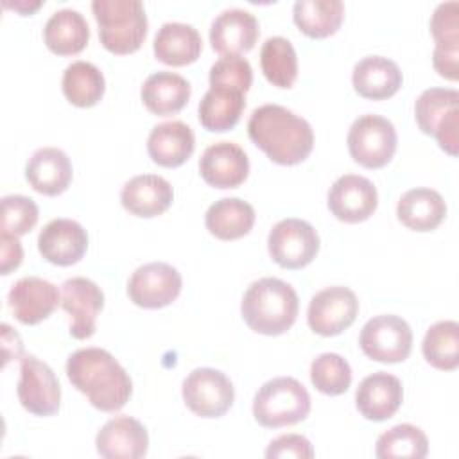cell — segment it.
Wrapping results in <instances>:
<instances>
[{
  "instance_id": "obj_1",
  "label": "cell",
  "mask_w": 459,
  "mask_h": 459,
  "mask_svg": "<svg viewBox=\"0 0 459 459\" xmlns=\"http://www.w3.org/2000/svg\"><path fill=\"white\" fill-rule=\"evenodd\" d=\"M72 385L86 394L90 403L102 412L122 409L133 393V382L122 364L102 348H81L66 360Z\"/></svg>"
},
{
  "instance_id": "obj_2",
  "label": "cell",
  "mask_w": 459,
  "mask_h": 459,
  "mask_svg": "<svg viewBox=\"0 0 459 459\" xmlns=\"http://www.w3.org/2000/svg\"><path fill=\"white\" fill-rule=\"evenodd\" d=\"M247 134L271 161L280 165L301 163L314 147L310 124L280 104H264L253 109Z\"/></svg>"
},
{
  "instance_id": "obj_3",
  "label": "cell",
  "mask_w": 459,
  "mask_h": 459,
  "mask_svg": "<svg viewBox=\"0 0 459 459\" xmlns=\"http://www.w3.org/2000/svg\"><path fill=\"white\" fill-rule=\"evenodd\" d=\"M299 299L292 285L280 278H260L242 296L240 312L246 325L262 335H281L296 321Z\"/></svg>"
},
{
  "instance_id": "obj_4",
  "label": "cell",
  "mask_w": 459,
  "mask_h": 459,
  "mask_svg": "<svg viewBox=\"0 0 459 459\" xmlns=\"http://www.w3.org/2000/svg\"><path fill=\"white\" fill-rule=\"evenodd\" d=\"M99 39L113 54H131L147 36V14L140 0H93Z\"/></svg>"
},
{
  "instance_id": "obj_5",
  "label": "cell",
  "mask_w": 459,
  "mask_h": 459,
  "mask_svg": "<svg viewBox=\"0 0 459 459\" xmlns=\"http://www.w3.org/2000/svg\"><path fill=\"white\" fill-rule=\"evenodd\" d=\"M310 412V394L292 377L267 380L255 394L253 416L265 429H280L303 421Z\"/></svg>"
},
{
  "instance_id": "obj_6",
  "label": "cell",
  "mask_w": 459,
  "mask_h": 459,
  "mask_svg": "<svg viewBox=\"0 0 459 459\" xmlns=\"http://www.w3.org/2000/svg\"><path fill=\"white\" fill-rule=\"evenodd\" d=\"M414 117L425 134H432L439 147L457 156L459 147V91L454 88H429L414 104Z\"/></svg>"
},
{
  "instance_id": "obj_7",
  "label": "cell",
  "mask_w": 459,
  "mask_h": 459,
  "mask_svg": "<svg viewBox=\"0 0 459 459\" xmlns=\"http://www.w3.org/2000/svg\"><path fill=\"white\" fill-rule=\"evenodd\" d=\"M346 142L353 161L366 169H382L394 156L398 136L391 120L368 113L353 120Z\"/></svg>"
},
{
  "instance_id": "obj_8",
  "label": "cell",
  "mask_w": 459,
  "mask_h": 459,
  "mask_svg": "<svg viewBox=\"0 0 459 459\" xmlns=\"http://www.w3.org/2000/svg\"><path fill=\"white\" fill-rule=\"evenodd\" d=\"M359 344L364 355L377 362H403L412 348V330L400 316H375L362 326Z\"/></svg>"
},
{
  "instance_id": "obj_9",
  "label": "cell",
  "mask_w": 459,
  "mask_h": 459,
  "mask_svg": "<svg viewBox=\"0 0 459 459\" xmlns=\"http://www.w3.org/2000/svg\"><path fill=\"white\" fill-rule=\"evenodd\" d=\"M181 394L194 414L201 418H221L233 405L235 387L222 371L195 368L183 380Z\"/></svg>"
},
{
  "instance_id": "obj_10",
  "label": "cell",
  "mask_w": 459,
  "mask_h": 459,
  "mask_svg": "<svg viewBox=\"0 0 459 459\" xmlns=\"http://www.w3.org/2000/svg\"><path fill=\"white\" fill-rule=\"evenodd\" d=\"M271 258L283 269L308 265L319 251V235L312 224L301 219H283L273 226L267 238Z\"/></svg>"
},
{
  "instance_id": "obj_11",
  "label": "cell",
  "mask_w": 459,
  "mask_h": 459,
  "mask_svg": "<svg viewBox=\"0 0 459 459\" xmlns=\"http://www.w3.org/2000/svg\"><path fill=\"white\" fill-rule=\"evenodd\" d=\"M18 400L34 416H52L61 405V385L52 368L34 355H23L20 362Z\"/></svg>"
},
{
  "instance_id": "obj_12",
  "label": "cell",
  "mask_w": 459,
  "mask_h": 459,
  "mask_svg": "<svg viewBox=\"0 0 459 459\" xmlns=\"http://www.w3.org/2000/svg\"><path fill=\"white\" fill-rule=\"evenodd\" d=\"M357 312L359 299L355 292L342 285H332L312 296L307 321L312 332L323 337H332L351 326Z\"/></svg>"
},
{
  "instance_id": "obj_13",
  "label": "cell",
  "mask_w": 459,
  "mask_h": 459,
  "mask_svg": "<svg viewBox=\"0 0 459 459\" xmlns=\"http://www.w3.org/2000/svg\"><path fill=\"white\" fill-rule=\"evenodd\" d=\"M181 274L165 262H149L140 265L129 278L127 294L142 308H163L181 292Z\"/></svg>"
},
{
  "instance_id": "obj_14",
  "label": "cell",
  "mask_w": 459,
  "mask_h": 459,
  "mask_svg": "<svg viewBox=\"0 0 459 459\" xmlns=\"http://www.w3.org/2000/svg\"><path fill=\"white\" fill-rule=\"evenodd\" d=\"M61 307L70 316V335L74 339H88L95 333V321L104 307V294L88 278H68L61 285Z\"/></svg>"
},
{
  "instance_id": "obj_15",
  "label": "cell",
  "mask_w": 459,
  "mask_h": 459,
  "mask_svg": "<svg viewBox=\"0 0 459 459\" xmlns=\"http://www.w3.org/2000/svg\"><path fill=\"white\" fill-rule=\"evenodd\" d=\"M378 204L375 185L357 174H344L328 190V208L342 222H362L373 215Z\"/></svg>"
},
{
  "instance_id": "obj_16",
  "label": "cell",
  "mask_w": 459,
  "mask_h": 459,
  "mask_svg": "<svg viewBox=\"0 0 459 459\" xmlns=\"http://www.w3.org/2000/svg\"><path fill=\"white\" fill-rule=\"evenodd\" d=\"M430 32L436 41L432 65L436 72L450 81H457L459 72V4L441 2L430 18Z\"/></svg>"
},
{
  "instance_id": "obj_17",
  "label": "cell",
  "mask_w": 459,
  "mask_h": 459,
  "mask_svg": "<svg viewBox=\"0 0 459 459\" xmlns=\"http://www.w3.org/2000/svg\"><path fill=\"white\" fill-rule=\"evenodd\" d=\"M199 172L210 186L237 188L249 174V158L244 149L233 142H215L201 154Z\"/></svg>"
},
{
  "instance_id": "obj_18",
  "label": "cell",
  "mask_w": 459,
  "mask_h": 459,
  "mask_svg": "<svg viewBox=\"0 0 459 459\" xmlns=\"http://www.w3.org/2000/svg\"><path fill=\"white\" fill-rule=\"evenodd\" d=\"M7 301L20 323L38 325L57 308L61 294L54 283L38 276H25L11 287Z\"/></svg>"
},
{
  "instance_id": "obj_19",
  "label": "cell",
  "mask_w": 459,
  "mask_h": 459,
  "mask_svg": "<svg viewBox=\"0 0 459 459\" xmlns=\"http://www.w3.org/2000/svg\"><path fill=\"white\" fill-rule=\"evenodd\" d=\"M258 20L246 9L231 7L219 13L210 25L212 48L222 56H240L255 47Z\"/></svg>"
},
{
  "instance_id": "obj_20",
  "label": "cell",
  "mask_w": 459,
  "mask_h": 459,
  "mask_svg": "<svg viewBox=\"0 0 459 459\" xmlns=\"http://www.w3.org/2000/svg\"><path fill=\"white\" fill-rule=\"evenodd\" d=\"M38 249L54 265H72L84 256L88 233L77 221L54 219L39 231Z\"/></svg>"
},
{
  "instance_id": "obj_21",
  "label": "cell",
  "mask_w": 459,
  "mask_h": 459,
  "mask_svg": "<svg viewBox=\"0 0 459 459\" xmlns=\"http://www.w3.org/2000/svg\"><path fill=\"white\" fill-rule=\"evenodd\" d=\"M95 446L106 459H140L147 454L149 436L136 418L115 416L97 432Z\"/></svg>"
},
{
  "instance_id": "obj_22",
  "label": "cell",
  "mask_w": 459,
  "mask_h": 459,
  "mask_svg": "<svg viewBox=\"0 0 459 459\" xmlns=\"http://www.w3.org/2000/svg\"><path fill=\"white\" fill-rule=\"evenodd\" d=\"M403 400L402 382L385 371L362 378L355 393L357 411L371 421H384L394 416Z\"/></svg>"
},
{
  "instance_id": "obj_23",
  "label": "cell",
  "mask_w": 459,
  "mask_h": 459,
  "mask_svg": "<svg viewBox=\"0 0 459 459\" xmlns=\"http://www.w3.org/2000/svg\"><path fill=\"white\" fill-rule=\"evenodd\" d=\"M174 201L172 185L158 174H140L126 181L120 190L122 206L136 217L161 215Z\"/></svg>"
},
{
  "instance_id": "obj_24",
  "label": "cell",
  "mask_w": 459,
  "mask_h": 459,
  "mask_svg": "<svg viewBox=\"0 0 459 459\" xmlns=\"http://www.w3.org/2000/svg\"><path fill=\"white\" fill-rule=\"evenodd\" d=\"M351 82L360 97L382 100L393 97L400 90L403 75L393 59L384 56H368L353 66Z\"/></svg>"
},
{
  "instance_id": "obj_25",
  "label": "cell",
  "mask_w": 459,
  "mask_h": 459,
  "mask_svg": "<svg viewBox=\"0 0 459 459\" xmlns=\"http://www.w3.org/2000/svg\"><path fill=\"white\" fill-rule=\"evenodd\" d=\"M194 147V131L181 120H170L154 126L147 138V152L151 160L167 169L183 165L192 156Z\"/></svg>"
},
{
  "instance_id": "obj_26",
  "label": "cell",
  "mask_w": 459,
  "mask_h": 459,
  "mask_svg": "<svg viewBox=\"0 0 459 459\" xmlns=\"http://www.w3.org/2000/svg\"><path fill=\"white\" fill-rule=\"evenodd\" d=\"M72 161L57 147H41L27 161L25 178L43 195L65 192L72 181Z\"/></svg>"
},
{
  "instance_id": "obj_27",
  "label": "cell",
  "mask_w": 459,
  "mask_h": 459,
  "mask_svg": "<svg viewBox=\"0 0 459 459\" xmlns=\"http://www.w3.org/2000/svg\"><path fill=\"white\" fill-rule=\"evenodd\" d=\"M152 50L158 61L170 66H185L199 57L203 39L194 25L167 22L158 29Z\"/></svg>"
},
{
  "instance_id": "obj_28",
  "label": "cell",
  "mask_w": 459,
  "mask_h": 459,
  "mask_svg": "<svg viewBox=\"0 0 459 459\" xmlns=\"http://www.w3.org/2000/svg\"><path fill=\"white\" fill-rule=\"evenodd\" d=\"M445 215L446 203L443 195L425 186L407 190L396 204L398 221L412 231H432L443 222Z\"/></svg>"
},
{
  "instance_id": "obj_29",
  "label": "cell",
  "mask_w": 459,
  "mask_h": 459,
  "mask_svg": "<svg viewBox=\"0 0 459 459\" xmlns=\"http://www.w3.org/2000/svg\"><path fill=\"white\" fill-rule=\"evenodd\" d=\"M190 82L174 72H154L142 84V102L154 115H172L181 111L190 99Z\"/></svg>"
},
{
  "instance_id": "obj_30",
  "label": "cell",
  "mask_w": 459,
  "mask_h": 459,
  "mask_svg": "<svg viewBox=\"0 0 459 459\" xmlns=\"http://www.w3.org/2000/svg\"><path fill=\"white\" fill-rule=\"evenodd\" d=\"M244 95L230 86H210L197 106L201 126L212 133L233 129L246 108Z\"/></svg>"
},
{
  "instance_id": "obj_31",
  "label": "cell",
  "mask_w": 459,
  "mask_h": 459,
  "mask_svg": "<svg viewBox=\"0 0 459 459\" xmlns=\"http://www.w3.org/2000/svg\"><path fill=\"white\" fill-rule=\"evenodd\" d=\"M45 45L59 56L79 54L90 39V27L86 18L75 9H59L45 23Z\"/></svg>"
},
{
  "instance_id": "obj_32",
  "label": "cell",
  "mask_w": 459,
  "mask_h": 459,
  "mask_svg": "<svg viewBox=\"0 0 459 459\" xmlns=\"http://www.w3.org/2000/svg\"><path fill=\"white\" fill-rule=\"evenodd\" d=\"M206 230L221 240H237L255 224V210L240 197H222L210 204L204 215Z\"/></svg>"
},
{
  "instance_id": "obj_33",
  "label": "cell",
  "mask_w": 459,
  "mask_h": 459,
  "mask_svg": "<svg viewBox=\"0 0 459 459\" xmlns=\"http://www.w3.org/2000/svg\"><path fill=\"white\" fill-rule=\"evenodd\" d=\"M294 23L310 38H326L333 34L344 18L341 0H298L292 7Z\"/></svg>"
},
{
  "instance_id": "obj_34",
  "label": "cell",
  "mask_w": 459,
  "mask_h": 459,
  "mask_svg": "<svg viewBox=\"0 0 459 459\" xmlns=\"http://www.w3.org/2000/svg\"><path fill=\"white\" fill-rule=\"evenodd\" d=\"M63 93L70 104L79 108L95 106L106 90L102 72L88 61H74L63 72Z\"/></svg>"
},
{
  "instance_id": "obj_35",
  "label": "cell",
  "mask_w": 459,
  "mask_h": 459,
  "mask_svg": "<svg viewBox=\"0 0 459 459\" xmlns=\"http://www.w3.org/2000/svg\"><path fill=\"white\" fill-rule=\"evenodd\" d=\"M260 65L265 79L276 88H290L298 77L296 50L283 36H273L264 41Z\"/></svg>"
},
{
  "instance_id": "obj_36",
  "label": "cell",
  "mask_w": 459,
  "mask_h": 459,
  "mask_svg": "<svg viewBox=\"0 0 459 459\" xmlns=\"http://www.w3.org/2000/svg\"><path fill=\"white\" fill-rule=\"evenodd\" d=\"M425 360L443 371L459 366V325L455 321H439L432 325L421 342Z\"/></svg>"
},
{
  "instance_id": "obj_37",
  "label": "cell",
  "mask_w": 459,
  "mask_h": 459,
  "mask_svg": "<svg viewBox=\"0 0 459 459\" xmlns=\"http://www.w3.org/2000/svg\"><path fill=\"white\" fill-rule=\"evenodd\" d=\"M429 452V439L425 432L411 423H400L378 436L375 455L378 459L409 457L423 459Z\"/></svg>"
},
{
  "instance_id": "obj_38",
  "label": "cell",
  "mask_w": 459,
  "mask_h": 459,
  "mask_svg": "<svg viewBox=\"0 0 459 459\" xmlns=\"http://www.w3.org/2000/svg\"><path fill=\"white\" fill-rule=\"evenodd\" d=\"M310 380L319 393L337 396L348 391L351 384V368L339 353H321L312 360Z\"/></svg>"
},
{
  "instance_id": "obj_39",
  "label": "cell",
  "mask_w": 459,
  "mask_h": 459,
  "mask_svg": "<svg viewBox=\"0 0 459 459\" xmlns=\"http://www.w3.org/2000/svg\"><path fill=\"white\" fill-rule=\"evenodd\" d=\"M39 217L38 204L25 195H5L2 197V221L0 231L11 235H25L29 233Z\"/></svg>"
},
{
  "instance_id": "obj_40",
  "label": "cell",
  "mask_w": 459,
  "mask_h": 459,
  "mask_svg": "<svg viewBox=\"0 0 459 459\" xmlns=\"http://www.w3.org/2000/svg\"><path fill=\"white\" fill-rule=\"evenodd\" d=\"M210 86H230L242 93L251 88L253 68L242 56H222L210 68Z\"/></svg>"
},
{
  "instance_id": "obj_41",
  "label": "cell",
  "mask_w": 459,
  "mask_h": 459,
  "mask_svg": "<svg viewBox=\"0 0 459 459\" xmlns=\"http://www.w3.org/2000/svg\"><path fill=\"white\" fill-rule=\"evenodd\" d=\"M267 459H310L314 457V448L305 436L299 434H283L273 439L265 450Z\"/></svg>"
},
{
  "instance_id": "obj_42",
  "label": "cell",
  "mask_w": 459,
  "mask_h": 459,
  "mask_svg": "<svg viewBox=\"0 0 459 459\" xmlns=\"http://www.w3.org/2000/svg\"><path fill=\"white\" fill-rule=\"evenodd\" d=\"M23 249L16 235L0 231V271L2 274H9L22 264Z\"/></svg>"
}]
</instances>
